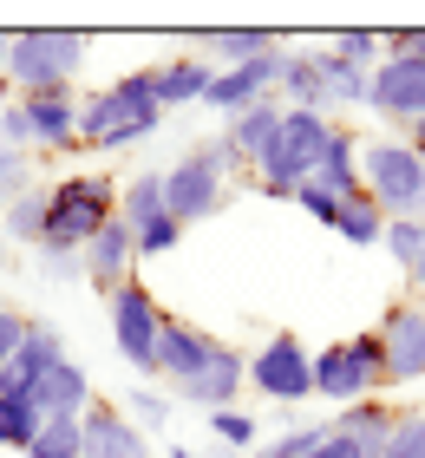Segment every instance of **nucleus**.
I'll list each match as a JSON object with an SVG mask.
<instances>
[{
    "instance_id": "1",
    "label": "nucleus",
    "mask_w": 425,
    "mask_h": 458,
    "mask_svg": "<svg viewBox=\"0 0 425 458\" xmlns=\"http://www.w3.org/2000/svg\"><path fill=\"white\" fill-rule=\"evenodd\" d=\"M164 124L157 112V72H124L105 92L79 98V151H124V144H144Z\"/></svg>"
},
{
    "instance_id": "2",
    "label": "nucleus",
    "mask_w": 425,
    "mask_h": 458,
    "mask_svg": "<svg viewBox=\"0 0 425 458\" xmlns=\"http://www.w3.org/2000/svg\"><path fill=\"white\" fill-rule=\"evenodd\" d=\"M327 138H334V118L327 112H294L288 106L282 124H275V138H268V151L255 157V183H262L268 197H294L314 171H321Z\"/></svg>"
},
{
    "instance_id": "3",
    "label": "nucleus",
    "mask_w": 425,
    "mask_h": 458,
    "mask_svg": "<svg viewBox=\"0 0 425 458\" xmlns=\"http://www.w3.org/2000/svg\"><path fill=\"white\" fill-rule=\"evenodd\" d=\"M112 216H118V183L98 171H72L47 191V236H39V249H72L79 256Z\"/></svg>"
},
{
    "instance_id": "4",
    "label": "nucleus",
    "mask_w": 425,
    "mask_h": 458,
    "mask_svg": "<svg viewBox=\"0 0 425 458\" xmlns=\"http://www.w3.org/2000/svg\"><path fill=\"white\" fill-rule=\"evenodd\" d=\"M85 33H66V27H27L7 39V79L20 92H66L79 66H85Z\"/></svg>"
},
{
    "instance_id": "5",
    "label": "nucleus",
    "mask_w": 425,
    "mask_h": 458,
    "mask_svg": "<svg viewBox=\"0 0 425 458\" xmlns=\"http://www.w3.org/2000/svg\"><path fill=\"white\" fill-rule=\"evenodd\" d=\"M229 171H236V151H229L223 138L190 144V151L164 171V210L177 216L183 229L203 223V216H217V210H223V177H229Z\"/></svg>"
},
{
    "instance_id": "6",
    "label": "nucleus",
    "mask_w": 425,
    "mask_h": 458,
    "mask_svg": "<svg viewBox=\"0 0 425 458\" xmlns=\"http://www.w3.org/2000/svg\"><path fill=\"white\" fill-rule=\"evenodd\" d=\"M360 183L387 216H412L425 223V164L412 157L406 138H373L360 144Z\"/></svg>"
},
{
    "instance_id": "7",
    "label": "nucleus",
    "mask_w": 425,
    "mask_h": 458,
    "mask_svg": "<svg viewBox=\"0 0 425 458\" xmlns=\"http://www.w3.org/2000/svg\"><path fill=\"white\" fill-rule=\"evenodd\" d=\"M105 301H112L105 315H112L118 360L132 367V373H144V380H157V335H164V308H157V295L132 276L118 295H105Z\"/></svg>"
},
{
    "instance_id": "8",
    "label": "nucleus",
    "mask_w": 425,
    "mask_h": 458,
    "mask_svg": "<svg viewBox=\"0 0 425 458\" xmlns=\"http://www.w3.org/2000/svg\"><path fill=\"white\" fill-rule=\"evenodd\" d=\"M249 386L262 393L268 406H302L314 400V353L302 335H268L249 353Z\"/></svg>"
},
{
    "instance_id": "9",
    "label": "nucleus",
    "mask_w": 425,
    "mask_h": 458,
    "mask_svg": "<svg viewBox=\"0 0 425 458\" xmlns=\"http://www.w3.org/2000/svg\"><path fill=\"white\" fill-rule=\"evenodd\" d=\"M373 335H379V353H387V386L425 380V315H419V301H393Z\"/></svg>"
},
{
    "instance_id": "10",
    "label": "nucleus",
    "mask_w": 425,
    "mask_h": 458,
    "mask_svg": "<svg viewBox=\"0 0 425 458\" xmlns=\"http://www.w3.org/2000/svg\"><path fill=\"white\" fill-rule=\"evenodd\" d=\"M367 106L379 118H393V124H425V59H379L373 66V92H367Z\"/></svg>"
},
{
    "instance_id": "11",
    "label": "nucleus",
    "mask_w": 425,
    "mask_h": 458,
    "mask_svg": "<svg viewBox=\"0 0 425 458\" xmlns=\"http://www.w3.org/2000/svg\"><path fill=\"white\" fill-rule=\"evenodd\" d=\"M217 353H223L217 335H203V327L183 321V315H164V335H157V380H164V386L197 380V373L217 360Z\"/></svg>"
},
{
    "instance_id": "12",
    "label": "nucleus",
    "mask_w": 425,
    "mask_h": 458,
    "mask_svg": "<svg viewBox=\"0 0 425 458\" xmlns=\"http://www.w3.org/2000/svg\"><path fill=\"white\" fill-rule=\"evenodd\" d=\"M20 112H27V131H33V151H79V92H20Z\"/></svg>"
},
{
    "instance_id": "13",
    "label": "nucleus",
    "mask_w": 425,
    "mask_h": 458,
    "mask_svg": "<svg viewBox=\"0 0 425 458\" xmlns=\"http://www.w3.org/2000/svg\"><path fill=\"white\" fill-rule=\"evenodd\" d=\"M282 53H288V47H282ZM282 53H262V59H249V66L217 72V79H209V92H203V106H209V112H223V118H242L249 106H262V98L275 92Z\"/></svg>"
},
{
    "instance_id": "14",
    "label": "nucleus",
    "mask_w": 425,
    "mask_h": 458,
    "mask_svg": "<svg viewBox=\"0 0 425 458\" xmlns=\"http://www.w3.org/2000/svg\"><path fill=\"white\" fill-rule=\"evenodd\" d=\"M242 386H249V353L236 347H223L217 360H209L197 380H183V386H170V400H183V406H203V420L209 412H229L242 400Z\"/></svg>"
},
{
    "instance_id": "15",
    "label": "nucleus",
    "mask_w": 425,
    "mask_h": 458,
    "mask_svg": "<svg viewBox=\"0 0 425 458\" xmlns=\"http://www.w3.org/2000/svg\"><path fill=\"white\" fill-rule=\"evenodd\" d=\"M53 360H66V335H59L53 321H33V315H27V341L13 347L7 367H0V393H13V400H33L39 373H47Z\"/></svg>"
},
{
    "instance_id": "16",
    "label": "nucleus",
    "mask_w": 425,
    "mask_h": 458,
    "mask_svg": "<svg viewBox=\"0 0 425 458\" xmlns=\"http://www.w3.org/2000/svg\"><path fill=\"white\" fill-rule=\"evenodd\" d=\"M79 256H85V282H92V288H98V295H118V288H124V282H132V268H138V249H132V229H124L118 216H112V223H105V229H98V236H92V242H85V249H79Z\"/></svg>"
},
{
    "instance_id": "17",
    "label": "nucleus",
    "mask_w": 425,
    "mask_h": 458,
    "mask_svg": "<svg viewBox=\"0 0 425 458\" xmlns=\"http://www.w3.org/2000/svg\"><path fill=\"white\" fill-rule=\"evenodd\" d=\"M79 426H85V458H151V432H138L124 412H112L105 400L85 406Z\"/></svg>"
},
{
    "instance_id": "18",
    "label": "nucleus",
    "mask_w": 425,
    "mask_h": 458,
    "mask_svg": "<svg viewBox=\"0 0 425 458\" xmlns=\"http://www.w3.org/2000/svg\"><path fill=\"white\" fill-rule=\"evenodd\" d=\"M33 406H39V420H79L92 406V373L79 360H53L33 386Z\"/></svg>"
},
{
    "instance_id": "19",
    "label": "nucleus",
    "mask_w": 425,
    "mask_h": 458,
    "mask_svg": "<svg viewBox=\"0 0 425 458\" xmlns=\"http://www.w3.org/2000/svg\"><path fill=\"white\" fill-rule=\"evenodd\" d=\"M157 72V112H177V106H203V92H209V79H217V66H209L203 53H177V59H164Z\"/></svg>"
},
{
    "instance_id": "20",
    "label": "nucleus",
    "mask_w": 425,
    "mask_h": 458,
    "mask_svg": "<svg viewBox=\"0 0 425 458\" xmlns=\"http://www.w3.org/2000/svg\"><path fill=\"white\" fill-rule=\"evenodd\" d=\"M393 420H399V406H387V400H353L347 412H334L327 426L340 432V439H353L367 458H379L387 439H393Z\"/></svg>"
},
{
    "instance_id": "21",
    "label": "nucleus",
    "mask_w": 425,
    "mask_h": 458,
    "mask_svg": "<svg viewBox=\"0 0 425 458\" xmlns=\"http://www.w3.org/2000/svg\"><path fill=\"white\" fill-rule=\"evenodd\" d=\"M197 47H203V59H209L217 72H229V66H249V59H262V53H282V33L229 27V33H197Z\"/></svg>"
},
{
    "instance_id": "22",
    "label": "nucleus",
    "mask_w": 425,
    "mask_h": 458,
    "mask_svg": "<svg viewBox=\"0 0 425 458\" xmlns=\"http://www.w3.org/2000/svg\"><path fill=\"white\" fill-rule=\"evenodd\" d=\"M282 98H262V106H249L242 118H229V131H223V144H229V151H236V164H249V171H255V157H262L268 151V138H275V124H282Z\"/></svg>"
},
{
    "instance_id": "23",
    "label": "nucleus",
    "mask_w": 425,
    "mask_h": 458,
    "mask_svg": "<svg viewBox=\"0 0 425 458\" xmlns=\"http://www.w3.org/2000/svg\"><path fill=\"white\" fill-rule=\"evenodd\" d=\"M314 393L334 406H353V400H367L360 393V373L347 360V341H334V347H314Z\"/></svg>"
},
{
    "instance_id": "24",
    "label": "nucleus",
    "mask_w": 425,
    "mask_h": 458,
    "mask_svg": "<svg viewBox=\"0 0 425 458\" xmlns=\"http://www.w3.org/2000/svg\"><path fill=\"white\" fill-rule=\"evenodd\" d=\"M314 183H327L334 197H360V191H367V183H360V138L353 131H340V124H334L327 157H321V171H314Z\"/></svg>"
},
{
    "instance_id": "25",
    "label": "nucleus",
    "mask_w": 425,
    "mask_h": 458,
    "mask_svg": "<svg viewBox=\"0 0 425 458\" xmlns=\"http://www.w3.org/2000/svg\"><path fill=\"white\" fill-rule=\"evenodd\" d=\"M157 216H170L164 210V171H144V177H132L118 191V223L124 229H144V223H157Z\"/></svg>"
},
{
    "instance_id": "26",
    "label": "nucleus",
    "mask_w": 425,
    "mask_h": 458,
    "mask_svg": "<svg viewBox=\"0 0 425 458\" xmlns=\"http://www.w3.org/2000/svg\"><path fill=\"white\" fill-rule=\"evenodd\" d=\"M314 66H321V92H327V106H367L373 72H353L347 59H334L327 47H314Z\"/></svg>"
},
{
    "instance_id": "27",
    "label": "nucleus",
    "mask_w": 425,
    "mask_h": 458,
    "mask_svg": "<svg viewBox=\"0 0 425 458\" xmlns=\"http://www.w3.org/2000/svg\"><path fill=\"white\" fill-rule=\"evenodd\" d=\"M0 236L39 249V236H47V191H39V183H33V191H20L7 210H0Z\"/></svg>"
},
{
    "instance_id": "28",
    "label": "nucleus",
    "mask_w": 425,
    "mask_h": 458,
    "mask_svg": "<svg viewBox=\"0 0 425 458\" xmlns=\"http://www.w3.org/2000/svg\"><path fill=\"white\" fill-rule=\"evenodd\" d=\"M334 236H340V242H353V249H367V242H379V236H387V210H379V203H373L367 191H360V197H347V203H340Z\"/></svg>"
},
{
    "instance_id": "29",
    "label": "nucleus",
    "mask_w": 425,
    "mask_h": 458,
    "mask_svg": "<svg viewBox=\"0 0 425 458\" xmlns=\"http://www.w3.org/2000/svg\"><path fill=\"white\" fill-rule=\"evenodd\" d=\"M27 458H85V426L79 420H39Z\"/></svg>"
},
{
    "instance_id": "30",
    "label": "nucleus",
    "mask_w": 425,
    "mask_h": 458,
    "mask_svg": "<svg viewBox=\"0 0 425 458\" xmlns=\"http://www.w3.org/2000/svg\"><path fill=\"white\" fill-rule=\"evenodd\" d=\"M39 432V406L33 400H13V393H0V452H27Z\"/></svg>"
},
{
    "instance_id": "31",
    "label": "nucleus",
    "mask_w": 425,
    "mask_h": 458,
    "mask_svg": "<svg viewBox=\"0 0 425 458\" xmlns=\"http://www.w3.org/2000/svg\"><path fill=\"white\" fill-rule=\"evenodd\" d=\"M347 360H353V373H360V393L379 400V393H387V353H379V335H373V327L347 341Z\"/></svg>"
},
{
    "instance_id": "32",
    "label": "nucleus",
    "mask_w": 425,
    "mask_h": 458,
    "mask_svg": "<svg viewBox=\"0 0 425 458\" xmlns=\"http://www.w3.org/2000/svg\"><path fill=\"white\" fill-rule=\"evenodd\" d=\"M327 53H334V59H347L353 72H373L379 59H387L379 33H367V27H347V33H334V39H327Z\"/></svg>"
},
{
    "instance_id": "33",
    "label": "nucleus",
    "mask_w": 425,
    "mask_h": 458,
    "mask_svg": "<svg viewBox=\"0 0 425 458\" xmlns=\"http://www.w3.org/2000/svg\"><path fill=\"white\" fill-rule=\"evenodd\" d=\"M321 439H327V420H314V426H288V432H275V439H262L249 458H308Z\"/></svg>"
},
{
    "instance_id": "34",
    "label": "nucleus",
    "mask_w": 425,
    "mask_h": 458,
    "mask_svg": "<svg viewBox=\"0 0 425 458\" xmlns=\"http://www.w3.org/2000/svg\"><path fill=\"white\" fill-rule=\"evenodd\" d=\"M387 256L399 262V268H412L419 256H425V223H412V216H387Z\"/></svg>"
},
{
    "instance_id": "35",
    "label": "nucleus",
    "mask_w": 425,
    "mask_h": 458,
    "mask_svg": "<svg viewBox=\"0 0 425 458\" xmlns=\"http://www.w3.org/2000/svg\"><path fill=\"white\" fill-rule=\"evenodd\" d=\"M124 420H132L138 432H164V420H170V393L132 386V393H124Z\"/></svg>"
},
{
    "instance_id": "36",
    "label": "nucleus",
    "mask_w": 425,
    "mask_h": 458,
    "mask_svg": "<svg viewBox=\"0 0 425 458\" xmlns=\"http://www.w3.org/2000/svg\"><path fill=\"white\" fill-rule=\"evenodd\" d=\"M209 432H217L223 445H236V452H255V445H262L255 412H236V406H229V412H209Z\"/></svg>"
},
{
    "instance_id": "37",
    "label": "nucleus",
    "mask_w": 425,
    "mask_h": 458,
    "mask_svg": "<svg viewBox=\"0 0 425 458\" xmlns=\"http://www.w3.org/2000/svg\"><path fill=\"white\" fill-rule=\"evenodd\" d=\"M177 242H183V223H177V216H157V223L132 229V249H138V262H144V256H170Z\"/></svg>"
},
{
    "instance_id": "38",
    "label": "nucleus",
    "mask_w": 425,
    "mask_h": 458,
    "mask_svg": "<svg viewBox=\"0 0 425 458\" xmlns=\"http://www.w3.org/2000/svg\"><path fill=\"white\" fill-rule=\"evenodd\" d=\"M379 458H425V412H399L393 420V439Z\"/></svg>"
},
{
    "instance_id": "39",
    "label": "nucleus",
    "mask_w": 425,
    "mask_h": 458,
    "mask_svg": "<svg viewBox=\"0 0 425 458\" xmlns=\"http://www.w3.org/2000/svg\"><path fill=\"white\" fill-rule=\"evenodd\" d=\"M20 191H33V157H27V151H7V144H0V210H7Z\"/></svg>"
},
{
    "instance_id": "40",
    "label": "nucleus",
    "mask_w": 425,
    "mask_h": 458,
    "mask_svg": "<svg viewBox=\"0 0 425 458\" xmlns=\"http://www.w3.org/2000/svg\"><path fill=\"white\" fill-rule=\"evenodd\" d=\"M294 203H302V210H308L314 223H327V229H334V216H340V203H347V197H334L327 183H314V177H308L302 191H294Z\"/></svg>"
},
{
    "instance_id": "41",
    "label": "nucleus",
    "mask_w": 425,
    "mask_h": 458,
    "mask_svg": "<svg viewBox=\"0 0 425 458\" xmlns=\"http://www.w3.org/2000/svg\"><path fill=\"white\" fill-rule=\"evenodd\" d=\"M0 144L33 157V131H27V112H20V98H7V106H0Z\"/></svg>"
},
{
    "instance_id": "42",
    "label": "nucleus",
    "mask_w": 425,
    "mask_h": 458,
    "mask_svg": "<svg viewBox=\"0 0 425 458\" xmlns=\"http://www.w3.org/2000/svg\"><path fill=\"white\" fill-rule=\"evenodd\" d=\"M39 268H47V282H85V256L72 249H39Z\"/></svg>"
},
{
    "instance_id": "43",
    "label": "nucleus",
    "mask_w": 425,
    "mask_h": 458,
    "mask_svg": "<svg viewBox=\"0 0 425 458\" xmlns=\"http://www.w3.org/2000/svg\"><path fill=\"white\" fill-rule=\"evenodd\" d=\"M20 341H27V315H20V308H7V301H0V367L13 360V347H20Z\"/></svg>"
},
{
    "instance_id": "44",
    "label": "nucleus",
    "mask_w": 425,
    "mask_h": 458,
    "mask_svg": "<svg viewBox=\"0 0 425 458\" xmlns=\"http://www.w3.org/2000/svg\"><path fill=\"white\" fill-rule=\"evenodd\" d=\"M379 47L393 59H425V27H406V33H379Z\"/></svg>"
},
{
    "instance_id": "45",
    "label": "nucleus",
    "mask_w": 425,
    "mask_h": 458,
    "mask_svg": "<svg viewBox=\"0 0 425 458\" xmlns=\"http://www.w3.org/2000/svg\"><path fill=\"white\" fill-rule=\"evenodd\" d=\"M308 458H367V452H360V445H353V439H340V432H334V426H327V439H321V445H314V452H308Z\"/></svg>"
},
{
    "instance_id": "46",
    "label": "nucleus",
    "mask_w": 425,
    "mask_h": 458,
    "mask_svg": "<svg viewBox=\"0 0 425 458\" xmlns=\"http://www.w3.org/2000/svg\"><path fill=\"white\" fill-rule=\"evenodd\" d=\"M406 282H412V295H406V301H419V295H425V256H419V262L406 268Z\"/></svg>"
},
{
    "instance_id": "47",
    "label": "nucleus",
    "mask_w": 425,
    "mask_h": 458,
    "mask_svg": "<svg viewBox=\"0 0 425 458\" xmlns=\"http://www.w3.org/2000/svg\"><path fill=\"white\" fill-rule=\"evenodd\" d=\"M406 144H412V157L425 164V124H412V138H406Z\"/></svg>"
},
{
    "instance_id": "48",
    "label": "nucleus",
    "mask_w": 425,
    "mask_h": 458,
    "mask_svg": "<svg viewBox=\"0 0 425 458\" xmlns=\"http://www.w3.org/2000/svg\"><path fill=\"white\" fill-rule=\"evenodd\" d=\"M7 39H13V33H0V72H7Z\"/></svg>"
},
{
    "instance_id": "49",
    "label": "nucleus",
    "mask_w": 425,
    "mask_h": 458,
    "mask_svg": "<svg viewBox=\"0 0 425 458\" xmlns=\"http://www.w3.org/2000/svg\"><path fill=\"white\" fill-rule=\"evenodd\" d=\"M170 458H203V452H190V445H177V452H170Z\"/></svg>"
},
{
    "instance_id": "50",
    "label": "nucleus",
    "mask_w": 425,
    "mask_h": 458,
    "mask_svg": "<svg viewBox=\"0 0 425 458\" xmlns=\"http://www.w3.org/2000/svg\"><path fill=\"white\" fill-rule=\"evenodd\" d=\"M7 262H13V256H7V236H0V268H7Z\"/></svg>"
},
{
    "instance_id": "51",
    "label": "nucleus",
    "mask_w": 425,
    "mask_h": 458,
    "mask_svg": "<svg viewBox=\"0 0 425 458\" xmlns=\"http://www.w3.org/2000/svg\"><path fill=\"white\" fill-rule=\"evenodd\" d=\"M419 315H425V295H419Z\"/></svg>"
}]
</instances>
